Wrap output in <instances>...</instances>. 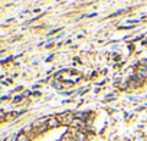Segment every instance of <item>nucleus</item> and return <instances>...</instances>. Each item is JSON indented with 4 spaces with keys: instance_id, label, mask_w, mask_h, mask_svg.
I'll return each mask as SVG.
<instances>
[{
    "instance_id": "obj_4",
    "label": "nucleus",
    "mask_w": 147,
    "mask_h": 141,
    "mask_svg": "<svg viewBox=\"0 0 147 141\" xmlns=\"http://www.w3.org/2000/svg\"><path fill=\"white\" fill-rule=\"evenodd\" d=\"M137 75L140 78H146L147 77V66H140L138 70H137Z\"/></svg>"
},
{
    "instance_id": "obj_2",
    "label": "nucleus",
    "mask_w": 147,
    "mask_h": 141,
    "mask_svg": "<svg viewBox=\"0 0 147 141\" xmlns=\"http://www.w3.org/2000/svg\"><path fill=\"white\" fill-rule=\"evenodd\" d=\"M72 138L75 141H85L87 140V134L82 131V130H75L72 132Z\"/></svg>"
},
{
    "instance_id": "obj_6",
    "label": "nucleus",
    "mask_w": 147,
    "mask_h": 141,
    "mask_svg": "<svg viewBox=\"0 0 147 141\" xmlns=\"http://www.w3.org/2000/svg\"><path fill=\"white\" fill-rule=\"evenodd\" d=\"M49 127H48V124L46 125H40V127H36L35 128V134H42V132H45L46 130H48Z\"/></svg>"
},
{
    "instance_id": "obj_8",
    "label": "nucleus",
    "mask_w": 147,
    "mask_h": 141,
    "mask_svg": "<svg viewBox=\"0 0 147 141\" xmlns=\"http://www.w3.org/2000/svg\"><path fill=\"white\" fill-rule=\"evenodd\" d=\"M65 138H68V140H65V141H75V140H74V138H69V137H68V135H66V137H65Z\"/></svg>"
},
{
    "instance_id": "obj_5",
    "label": "nucleus",
    "mask_w": 147,
    "mask_h": 141,
    "mask_svg": "<svg viewBox=\"0 0 147 141\" xmlns=\"http://www.w3.org/2000/svg\"><path fill=\"white\" fill-rule=\"evenodd\" d=\"M16 141H30V137L26 135L25 132H20V134L16 137Z\"/></svg>"
},
{
    "instance_id": "obj_7",
    "label": "nucleus",
    "mask_w": 147,
    "mask_h": 141,
    "mask_svg": "<svg viewBox=\"0 0 147 141\" xmlns=\"http://www.w3.org/2000/svg\"><path fill=\"white\" fill-rule=\"evenodd\" d=\"M5 117H6V114L3 111H0V120H5Z\"/></svg>"
},
{
    "instance_id": "obj_1",
    "label": "nucleus",
    "mask_w": 147,
    "mask_h": 141,
    "mask_svg": "<svg viewBox=\"0 0 147 141\" xmlns=\"http://www.w3.org/2000/svg\"><path fill=\"white\" fill-rule=\"evenodd\" d=\"M59 121H61V124H72V121L74 120H75V118H74V115L71 114V112H63V114H61L59 117Z\"/></svg>"
},
{
    "instance_id": "obj_3",
    "label": "nucleus",
    "mask_w": 147,
    "mask_h": 141,
    "mask_svg": "<svg viewBox=\"0 0 147 141\" xmlns=\"http://www.w3.org/2000/svg\"><path fill=\"white\" fill-rule=\"evenodd\" d=\"M58 125H61V121H59L58 117H52V118H49V121H48V127H49V128H56Z\"/></svg>"
}]
</instances>
